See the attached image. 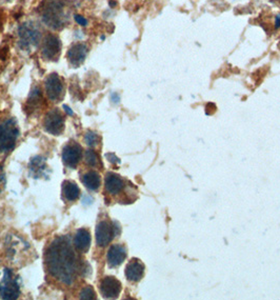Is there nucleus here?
Wrapping results in <instances>:
<instances>
[{
    "label": "nucleus",
    "instance_id": "f257e3e1",
    "mask_svg": "<svg viewBox=\"0 0 280 300\" xmlns=\"http://www.w3.org/2000/svg\"><path fill=\"white\" fill-rule=\"evenodd\" d=\"M45 260L50 274L65 284H72L76 276L83 271L69 236L58 237L51 243Z\"/></svg>",
    "mask_w": 280,
    "mask_h": 300
},
{
    "label": "nucleus",
    "instance_id": "f03ea898",
    "mask_svg": "<svg viewBox=\"0 0 280 300\" xmlns=\"http://www.w3.org/2000/svg\"><path fill=\"white\" fill-rule=\"evenodd\" d=\"M40 15L45 25L53 30H61L68 22V13L64 0H43Z\"/></svg>",
    "mask_w": 280,
    "mask_h": 300
},
{
    "label": "nucleus",
    "instance_id": "7ed1b4c3",
    "mask_svg": "<svg viewBox=\"0 0 280 300\" xmlns=\"http://www.w3.org/2000/svg\"><path fill=\"white\" fill-rule=\"evenodd\" d=\"M19 135L17 122L12 118L0 123V153L12 151Z\"/></svg>",
    "mask_w": 280,
    "mask_h": 300
},
{
    "label": "nucleus",
    "instance_id": "20e7f679",
    "mask_svg": "<svg viewBox=\"0 0 280 300\" xmlns=\"http://www.w3.org/2000/svg\"><path fill=\"white\" fill-rule=\"evenodd\" d=\"M19 45L22 50L29 51L38 45L41 39V33L32 22H26L18 30Z\"/></svg>",
    "mask_w": 280,
    "mask_h": 300
},
{
    "label": "nucleus",
    "instance_id": "39448f33",
    "mask_svg": "<svg viewBox=\"0 0 280 300\" xmlns=\"http://www.w3.org/2000/svg\"><path fill=\"white\" fill-rule=\"evenodd\" d=\"M20 294V288L12 271L5 270L3 271L2 277L0 278V297L2 299L13 300L18 298Z\"/></svg>",
    "mask_w": 280,
    "mask_h": 300
},
{
    "label": "nucleus",
    "instance_id": "423d86ee",
    "mask_svg": "<svg viewBox=\"0 0 280 300\" xmlns=\"http://www.w3.org/2000/svg\"><path fill=\"white\" fill-rule=\"evenodd\" d=\"M61 53L60 39L53 34L46 35L41 45V55L45 60L56 61Z\"/></svg>",
    "mask_w": 280,
    "mask_h": 300
},
{
    "label": "nucleus",
    "instance_id": "0eeeda50",
    "mask_svg": "<svg viewBox=\"0 0 280 300\" xmlns=\"http://www.w3.org/2000/svg\"><path fill=\"white\" fill-rule=\"evenodd\" d=\"M44 129L52 135L58 136L65 130V117L59 110L54 109L44 118Z\"/></svg>",
    "mask_w": 280,
    "mask_h": 300
},
{
    "label": "nucleus",
    "instance_id": "6e6552de",
    "mask_svg": "<svg viewBox=\"0 0 280 300\" xmlns=\"http://www.w3.org/2000/svg\"><path fill=\"white\" fill-rule=\"evenodd\" d=\"M45 92L50 100L57 102L60 101L64 98L65 95V88H64V82H62L61 78L58 74L53 73L48 76L45 79Z\"/></svg>",
    "mask_w": 280,
    "mask_h": 300
},
{
    "label": "nucleus",
    "instance_id": "1a4fd4ad",
    "mask_svg": "<svg viewBox=\"0 0 280 300\" xmlns=\"http://www.w3.org/2000/svg\"><path fill=\"white\" fill-rule=\"evenodd\" d=\"M116 224L104 220L96 227V242L99 247H105L110 243L116 235Z\"/></svg>",
    "mask_w": 280,
    "mask_h": 300
},
{
    "label": "nucleus",
    "instance_id": "9d476101",
    "mask_svg": "<svg viewBox=\"0 0 280 300\" xmlns=\"http://www.w3.org/2000/svg\"><path fill=\"white\" fill-rule=\"evenodd\" d=\"M82 157V149L77 142H70L62 152V160L67 167L74 169L79 163Z\"/></svg>",
    "mask_w": 280,
    "mask_h": 300
},
{
    "label": "nucleus",
    "instance_id": "9b49d317",
    "mask_svg": "<svg viewBox=\"0 0 280 300\" xmlns=\"http://www.w3.org/2000/svg\"><path fill=\"white\" fill-rule=\"evenodd\" d=\"M89 49L85 43L78 42L73 44L68 52V59L71 63V66L74 68L80 67L87 58Z\"/></svg>",
    "mask_w": 280,
    "mask_h": 300
},
{
    "label": "nucleus",
    "instance_id": "f8f14e48",
    "mask_svg": "<svg viewBox=\"0 0 280 300\" xmlns=\"http://www.w3.org/2000/svg\"><path fill=\"white\" fill-rule=\"evenodd\" d=\"M100 292L105 298H117L121 292V283L115 277L107 276L100 283Z\"/></svg>",
    "mask_w": 280,
    "mask_h": 300
},
{
    "label": "nucleus",
    "instance_id": "ddd939ff",
    "mask_svg": "<svg viewBox=\"0 0 280 300\" xmlns=\"http://www.w3.org/2000/svg\"><path fill=\"white\" fill-rule=\"evenodd\" d=\"M127 257V250L123 246L120 244H114L110 249H108L106 259L107 264L111 267L119 266Z\"/></svg>",
    "mask_w": 280,
    "mask_h": 300
},
{
    "label": "nucleus",
    "instance_id": "4468645a",
    "mask_svg": "<svg viewBox=\"0 0 280 300\" xmlns=\"http://www.w3.org/2000/svg\"><path fill=\"white\" fill-rule=\"evenodd\" d=\"M144 265L138 259H132L126 267V276L128 280L137 282L143 277Z\"/></svg>",
    "mask_w": 280,
    "mask_h": 300
},
{
    "label": "nucleus",
    "instance_id": "2eb2a0df",
    "mask_svg": "<svg viewBox=\"0 0 280 300\" xmlns=\"http://www.w3.org/2000/svg\"><path fill=\"white\" fill-rule=\"evenodd\" d=\"M105 188L113 195L118 194L124 188V181L117 174L108 173L105 176Z\"/></svg>",
    "mask_w": 280,
    "mask_h": 300
},
{
    "label": "nucleus",
    "instance_id": "dca6fc26",
    "mask_svg": "<svg viewBox=\"0 0 280 300\" xmlns=\"http://www.w3.org/2000/svg\"><path fill=\"white\" fill-rule=\"evenodd\" d=\"M74 244L77 250H79L80 252H87L91 246V235L89 231L85 230V228H79L76 232Z\"/></svg>",
    "mask_w": 280,
    "mask_h": 300
},
{
    "label": "nucleus",
    "instance_id": "f3484780",
    "mask_svg": "<svg viewBox=\"0 0 280 300\" xmlns=\"http://www.w3.org/2000/svg\"><path fill=\"white\" fill-rule=\"evenodd\" d=\"M30 172L32 174L34 178H40L43 176L46 172V162L44 158L41 156H36L32 158V160L30 162Z\"/></svg>",
    "mask_w": 280,
    "mask_h": 300
},
{
    "label": "nucleus",
    "instance_id": "a211bd4d",
    "mask_svg": "<svg viewBox=\"0 0 280 300\" xmlns=\"http://www.w3.org/2000/svg\"><path fill=\"white\" fill-rule=\"evenodd\" d=\"M62 193L66 197V199L69 201H74L78 198L80 195V189L73 181H66L62 187Z\"/></svg>",
    "mask_w": 280,
    "mask_h": 300
},
{
    "label": "nucleus",
    "instance_id": "6ab92c4d",
    "mask_svg": "<svg viewBox=\"0 0 280 300\" xmlns=\"http://www.w3.org/2000/svg\"><path fill=\"white\" fill-rule=\"evenodd\" d=\"M81 181L85 186V188L92 189V191H95V189H97L100 186V176L98 173L91 171L88 172L87 174H84L81 178Z\"/></svg>",
    "mask_w": 280,
    "mask_h": 300
},
{
    "label": "nucleus",
    "instance_id": "aec40b11",
    "mask_svg": "<svg viewBox=\"0 0 280 300\" xmlns=\"http://www.w3.org/2000/svg\"><path fill=\"white\" fill-rule=\"evenodd\" d=\"M41 98H42V96H41V93H40L39 89L35 88L33 90V92L31 93L30 97L28 99V104H27L28 109L34 111L36 109V107H38V105H39V101L41 100Z\"/></svg>",
    "mask_w": 280,
    "mask_h": 300
},
{
    "label": "nucleus",
    "instance_id": "412c9836",
    "mask_svg": "<svg viewBox=\"0 0 280 300\" xmlns=\"http://www.w3.org/2000/svg\"><path fill=\"white\" fill-rule=\"evenodd\" d=\"M84 159L85 162H87V164H89L90 167H96L99 162L97 154L94 151H92V150H89V151L85 152Z\"/></svg>",
    "mask_w": 280,
    "mask_h": 300
},
{
    "label": "nucleus",
    "instance_id": "4be33fe9",
    "mask_svg": "<svg viewBox=\"0 0 280 300\" xmlns=\"http://www.w3.org/2000/svg\"><path fill=\"white\" fill-rule=\"evenodd\" d=\"M80 298L85 300H91V299H96V293L94 289L91 286L84 287L80 292Z\"/></svg>",
    "mask_w": 280,
    "mask_h": 300
},
{
    "label": "nucleus",
    "instance_id": "5701e85b",
    "mask_svg": "<svg viewBox=\"0 0 280 300\" xmlns=\"http://www.w3.org/2000/svg\"><path fill=\"white\" fill-rule=\"evenodd\" d=\"M84 140H85V142H87L88 146H90V147H96L98 145V142H99V136L97 135L96 133L90 131V132H88L87 134H85Z\"/></svg>",
    "mask_w": 280,
    "mask_h": 300
},
{
    "label": "nucleus",
    "instance_id": "b1692460",
    "mask_svg": "<svg viewBox=\"0 0 280 300\" xmlns=\"http://www.w3.org/2000/svg\"><path fill=\"white\" fill-rule=\"evenodd\" d=\"M74 19H75V21L78 23L79 26H81V27H87L88 26V20H87V18L85 17H83V16H81V15H75L74 16Z\"/></svg>",
    "mask_w": 280,
    "mask_h": 300
},
{
    "label": "nucleus",
    "instance_id": "393cba45",
    "mask_svg": "<svg viewBox=\"0 0 280 300\" xmlns=\"http://www.w3.org/2000/svg\"><path fill=\"white\" fill-rule=\"evenodd\" d=\"M105 157L107 158L108 159V161H110L111 163H114V164H117V163H119L120 162V160H119V158L116 156L115 154H113V153H108V154H106L105 155Z\"/></svg>",
    "mask_w": 280,
    "mask_h": 300
},
{
    "label": "nucleus",
    "instance_id": "a878e982",
    "mask_svg": "<svg viewBox=\"0 0 280 300\" xmlns=\"http://www.w3.org/2000/svg\"><path fill=\"white\" fill-rule=\"evenodd\" d=\"M111 99H112L114 104H118L119 100H120V97H119V95L117 93H113L112 96H111Z\"/></svg>",
    "mask_w": 280,
    "mask_h": 300
},
{
    "label": "nucleus",
    "instance_id": "bb28decb",
    "mask_svg": "<svg viewBox=\"0 0 280 300\" xmlns=\"http://www.w3.org/2000/svg\"><path fill=\"white\" fill-rule=\"evenodd\" d=\"M64 109L66 111V113H68V115H73V111L71 110V108L68 106H64Z\"/></svg>",
    "mask_w": 280,
    "mask_h": 300
},
{
    "label": "nucleus",
    "instance_id": "cd10ccee",
    "mask_svg": "<svg viewBox=\"0 0 280 300\" xmlns=\"http://www.w3.org/2000/svg\"><path fill=\"white\" fill-rule=\"evenodd\" d=\"M278 28H280V14L277 15L276 20H275V29H278Z\"/></svg>",
    "mask_w": 280,
    "mask_h": 300
}]
</instances>
